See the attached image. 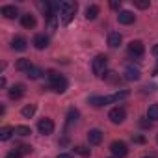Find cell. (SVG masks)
Instances as JSON below:
<instances>
[{
    "label": "cell",
    "mask_w": 158,
    "mask_h": 158,
    "mask_svg": "<svg viewBox=\"0 0 158 158\" xmlns=\"http://www.w3.org/2000/svg\"><path fill=\"white\" fill-rule=\"evenodd\" d=\"M128 97V91L127 89H121L114 95H93L89 97V104L95 106V108H101V106H106V104H112V102H117L121 99H127Z\"/></svg>",
    "instance_id": "6da1fadb"
},
{
    "label": "cell",
    "mask_w": 158,
    "mask_h": 158,
    "mask_svg": "<svg viewBox=\"0 0 158 158\" xmlns=\"http://www.w3.org/2000/svg\"><path fill=\"white\" fill-rule=\"evenodd\" d=\"M47 78H48V84H50L52 91H56V93H63V91L67 89V80H65V76H61L58 71L48 69V71H47Z\"/></svg>",
    "instance_id": "7a4b0ae2"
},
{
    "label": "cell",
    "mask_w": 158,
    "mask_h": 158,
    "mask_svg": "<svg viewBox=\"0 0 158 158\" xmlns=\"http://www.w3.org/2000/svg\"><path fill=\"white\" fill-rule=\"evenodd\" d=\"M58 11H60V19L63 24H69L74 17V11H76V4L73 2H58Z\"/></svg>",
    "instance_id": "3957f363"
},
{
    "label": "cell",
    "mask_w": 158,
    "mask_h": 158,
    "mask_svg": "<svg viewBox=\"0 0 158 158\" xmlns=\"http://www.w3.org/2000/svg\"><path fill=\"white\" fill-rule=\"evenodd\" d=\"M106 67H108V58L104 54H99L91 60V71L95 76H102L106 73Z\"/></svg>",
    "instance_id": "277c9868"
},
{
    "label": "cell",
    "mask_w": 158,
    "mask_h": 158,
    "mask_svg": "<svg viewBox=\"0 0 158 158\" xmlns=\"http://www.w3.org/2000/svg\"><path fill=\"white\" fill-rule=\"evenodd\" d=\"M110 151H112V154H114L115 158H123V156L128 154V147H127V143H125V141H119V139L112 141Z\"/></svg>",
    "instance_id": "5b68a950"
},
{
    "label": "cell",
    "mask_w": 158,
    "mask_h": 158,
    "mask_svg": "<svg viewBox=\"0 0 158 158\" xmlns=\"http://www.w3.org/2000/svg\"><path fill=\"white\" fill-rule=\"evenodd\" d=\"M108 117H110V121H112L114 125H121V123L127 119V112H125V108L117 106V108H112V110H110Z\"/></svg>",
    "instance_id": "8992f818"
},
{
    "label": "cell",
    "mask_w": 158,
    "mask_h": 158,
    "mask_svg": "<svg viewBox=\"0 0 158 158\" xmlns=\"http://www.w3.org/2000/svg\"><path fill=\"white\" fill-rule=\"evenodd\" d=\"M37 130H39L43 136L52 134V132H54V121H52V119H48V117L39 119V123H37Z\"/></svg>",
    "instance_id": "52a82bcc"
},
{
    "label": "cell",
    "mask_w": 158,
    "mask_h": 158,
    "mask_svg": "<svg viewBox=\"0 0 158 158\" xmlns=\"http://www.w3.org/2000/svg\"><path fill=\"white\" fill-rule=\"evenodd\" d=\"M128 54L134 56V58H141L145 54V47L141 41H130L128 43Z\"/></svg>",
    "instance_id": "ba28073f"
},
{
    "label": "cell",
    "mask_w": 158,
    "mask_h": 158,
    "mask_svg": "<svg viewBox=\"0 0 158 158\" xmlns=\"http://www.w3.org/2000/svg\"><path fill=\"white\" fill-rule=\"evenodd\" d=\"M24 91H26L24 84H15V86H11V89H10V99H11V101H19V99L24 95Z\"/></svg>",
    "instance_id": "9c48e42d"
},
{
    "label": "cell",
    "mask_w": 158,
    "mask_h": 158,
    "mask_svg": "<svg viewBox=\"0 0 158 158\" xmlns=\"http://www.w3.org/2000/svg\"><path fill=\"white\" fill-rule=\"evenodd\" d=\"M139 76H141V73H139V69L138 67H134V65H127V69H125V78L127 80H139Z\"/></svg>",
    "instance_id": "30bf717a"
},
{
    "label": "cell",
    "mask_w": 158,
    "mask_h": 158,
    "mask_svg": "<svg viewBox=\"0 0 158 158\" xmlns=\"http://www.w3.org/2000/svg\"><path fill=\"white\" fill-rule=\"evenodd\" d=\"M117 21L121 23V24H132L134 21H136V15L132 13V11H119L117 13Z\"/></svg>",
    "instance_id": "8fae6325"
},
{
    "label": "cell",
    "mask_w": 158,
    "mask_h": 158,
    "mask_svg": "<svg viewBox=\"0 0 158 158\" xmlns=\"http://www.w3.org/2000/svg\"><path fill=\"white\" fill-rule=\"evenodd\" d=\"M11 48H13V50L23 52V50H26V48H28V41H26L24 37L17 35V37H13V39H11Z\"/></svg>",
    "instance_id": "7c38bea8"
},
{
    "label": "cell",
    "mask_w": 158,
    "mask_h": 158,
    "mask_svg": "<svg viewBox=\"0 0 158 158\" xmlns=\"http://www.w3.org/2000/svg\"><path fill=\"white\" fill-rule=\"evenodd\" d=\"M88 141H89V145H99L102 141V132L99 128H91L88 132Z\"/></svg>",
    "instance_id": "4fadbf2b"
},
{
    "label": "cell",
    "mask_w": 158,
    "mask_h": 158,
    "mask_svg": "<svg viewBox=\"0 0 158 158\" xmlns=\"http://www.w3.org/2000/svg\"><path fill=\"white\" fill-rule=\"evenodd\" d=\"M34 47H35L37 50L47 48V47H48V37H47L45 34H37V35L34 37Z\"/></svg>",
    "instance_id": "5bb4252c"
},
{
    "label": "cell",
    "mask_w": 158,
    "mask_h": 158,
    "mask_svg": "<svg viewBox=\"0 0 158 158\" xmlns=\"http://www.w3.org/2000/svg\"><path fill=\"white\" fill-rule=\"evenodd\" d=\"M121 41H123V35L119 32H110V35H108V47L117 48L121 45Z\"/></svg>",
    "instance_id": "9a60e30c"
},
{
    "label": "cell",
    "mask_w": 158,
    "mask_h": 158,
    "mask_svg": "<svg viewBox=\"0 0 158 158\" xmlns=\"http://www.w3.org/2000/svg\"><path fill=\"white\" fill-rule=\"evenodd\" d=\"M0 13H2L6 19H15L19 15V10L15 6H2V8H0Z\"/></svg>",
    "instance_id": "2e32d148"
},
{
    "label": "cell",
    "mask_w": 158,
    "mask_h": 158,
    "mask_svg": "<svg viewBox=\"0 0 158 158\" xmlns=\"http://www.w3.org/2000/svg\"><path fill=\"white\" fill-rule=\"evenodd\" d=\"M99 11H101L99 6H95V4L88 6V8H86V19H88V21H95L97 15H99Z\"/></svg>",
    "instance_id": "e0dca14e"
},
{
    "label": "cell",
    "mask_w": 158,
    "mask_h": 158,
    "mask_svg": "<svg viewBox=\"0 0 158 158\" xmlns=\"http://www.w3.org/2000/svg\"><path fill=\"white\" fill-rule=\"evenodd\" d=\"M21 24H23L24 28H34V26H35V17L30 15V13H26V15L21 17Z\"/></svg>",
    "instance_id": "ac0fdd59"
},
{
    "label": "cell",
    "mask_w": 158,
    "mask_h": 158,
    "mask_svg": "<svg viewBox=\"0 0 158 158\" xmlns=\"http://www.w3.org/2000/svg\"><path fill=\"white\" fill-rule=\"evenodd\" d=\"M34 65L30 63V60H26V58H21L17 63H15V69L17 71H24V73H28V69H32Z\"/></svg>",
    "instance_id": "d6986e66"
},
{
    "label": "cell",
    "mask_w": 158,
    "mask_h": 158,
    "mask_svg": "<svg viewBox=\"0 0 158 158\" xmlns=\"http://www.w3.org/2000/svg\"><path fill=\"white\" fill-rule=\"evenodd\" d=\"M11 134H15V128H11V127H2L0 128V139L2 141H8L11 138Z\"/></svg>",
    "instance_id": "ffe728a7"
},
{
    "label": "cell",
    "mask_w": 158,
    "mask_h": 158,
    "mask_svg": "<svg viewBox=\"0 0 158 158\" xmlns=\"http://www.w3.org/2000/svg\"><path fill=\"white\" fill-rule=\"evenodd\" d=\"M41 74H43V71H41L39 67H32V69H28V73H26V76L30 78V80H39Z\"/></svg>",
    "instance_id": "44dd1931"
},
{
    "label": "cell",
    "mask_w": 158,
    "mask_h": 158,
    "mask_svg": "<svg viewBox=\"0 0 158 158\" xmlns=\"http://www.w3.org/2000/svg\"><path fill=\"white\" fill-rule=\"evenodd\" d=\"M147 119L151 121H158V104H151L147 110Z\"/></svg>",
    "instance_id": "7402d4cb"
},
{
    "label": "cell",
    "mask_w": 158,
    "mask_h": 158,
    "mask_svg": "<svg viewBox=\"0 0 158 158\" xmlns=\"http://www.w3.org/2000/svg\"><path fill=\"white\" fill-rule=\"evenodd\" d=\"M15 134H17V136H21V138H26V136H30V134H32V128H30V127L21 125V127H15Z\"/></svg>",
    "instance_id": "603a6c76"
},
{
    "label": "cell",
    "mask_w": 158,
    "mask_h": 158,
    "mask_svg": "<svg viewBox=\"0 0 158 158\" xmlns=\"http://www.w3.org/2000/svg\"><path fill=\"white\" fill-rule=\"evenodd\" d=\"M21 114H23V117L30 119V117L35 114V104H28V106H24V108L21 110Z\"/></svg>",
    "instance_id": "cb8c5ba5"
},
{
    "label": "cell",
    "mask_w": 158,
    "mask_h": 158,
    "mask_svg": "<svg viewBox=\"0 0 158 158\" xmlns=\"http://www.w3.org/2000/svg\"><path fill=\"white\" fill-rule=\"evenodd\" d=\"M78 115H80V114H78V110H74V108H71L69 112H67V125H73L76 119H78Z\"/></svg>",
    "instance_id": "d4e9b609"
},
{
    "label": "cell",
    "mask_w": 158,
    "mask_h": 158,
    "mask_svg": "<svg viewBox=\"0 0 158 158\" xmlns=\"http://www.w3.org/2000/svg\"><path fill=\"white\" fill-rule=\"evenodd\" d=\"M47 24H48V30L50 32H54L56 30V26H58V15H50V17H47Z\"/></svg>",
    "instance_id": "484cf974"
},
{
    "label": "cell",
    "mask_w": 158,
    "mask_h": 158,
    "mask_svg": "<svg viewBox=\"0 0 158 158\" xmlns=\"http://www.w3.org/2000/svg\"><path fill=\"white\" fill-rule=\"evenodd\" d=\"M74 152L80 154V156H84V158H88V156L91 154V151H89L88 147H84V145H76V147H74Z\"/></svg>",
    "instance_id": "4316f807"
},
{
    "label": "cell",
    "mask_w": 158,
    "mask_h": 158,
    "mask_svg": "<svg viewBox=\"0 0 158 158\" xmlns=\"http://www.w3.org/2000/svg\"><path fill=\"white\" fill-rule=\"evenodd\" d=\"M104 78H106L108 82H117L119 80V74L114 73V71H108V73H104Z\"/></svg>",
    "instance_id": "83f0119b"
},
{
    "label": "cell",
    "mask_w": 158,
    "mask_h": 158,
    "mask_svg": "<svg viewBox=\"0 0 158 158\" xmlns=\"http://www.w3.org/2000/svg\"><path fill=\"white\" fill-rule=\"evenodd\" d=\"M134 4H136V8H139V10H147V8L151 6L149 0H134Z\"/></svg>",
    "instance_id": "f1b7e54d"
},
{
    "label": "cell",
    "mask_w": 158,
    "mask_h": 158,
    "mask_svg": "<svg viewBox=\"0 0 158 158\" xmlns=\"http://www.w3.org/2000/svg\"><path fill=\"white\" fill-rule=\"evenodd\" d=\"M17 151H19L21 154H28V152H32V147H30V145H21Z\"/></svg>",
    "instance_id": "f546056e"
},
{
    "label": "cell",
    "mask_w": 158,
    "mask_h": 158,
    "mask_svg": "<svg viewBox=\"0 0 158 158\" xmlns=\"http://www.w3.org/2000/svg\"><path fill=\"white\" fill-rule=\"evenodd\" d=\"M6 158H23V154H21V152L15 149V151H10V152L6 154Z\"/></svg>",
    "instance_id": "4dcf8cb0"
},
{
    "label": "cell",
    "mask_w": 158,
    "mask_h": 158,
    "mask_svg": "<svg viewBox=\"0 0 158 158\" xmlns=\"http://www.w3.org/2000/svg\"><path fill=\"white\" fill-rule=\"evenodd\" d=\"M110 8H112V10H119V8H121V2H117V0H112V2H110Z\"/></svg>",
    "instance_id": "1f68e13d"
},
{
    "label": "cell",
    "mask_w": 158,
    "mask_h": 158,
    "mask_svg": "<svg viewBox=\"0 0 158 158\" xmlns=\"http://www.w3.org/2000/svg\"><path fill=\"white\" fill-rule=\"evenodd\" d=\"M134 141H136V143H145V138H143V136H136Z\"/></svg>",
    "instance_id": "d6a6232c"
},
{
    "label": "cell",
    "mask_w": 158,
    "mask_h": 158,
    "mask_svg": "<svg viewBox=\"0 0 158 158\" xmlns=\"http://www.w3.org/2000/svg\"><path fill=\"white\" fill-rule=\"evenodd\" d=\"M151 52H152V56H156V58H158V45H154V47H152V50H151Z\"/></svg>",
    "instance_id": "836d02e7"
},
{
    "label": "cell",
    "mask_w": 158,
    "mask_h": 158,
    "mask_svg": "<svg viewBox=\"0 0 158 158\" xmlns=\"http://www.w3.org/2000/svg\"><path fill=\"white\" fill-rule=\"evenodd\" d=\"M58 158H73V154H65V152H61V154H58Z\"/></svg>",
    "instance_id": "e575fe53"
},
{
    "label": "cell",
    "mask_w": 158,
    "mask_h": 158,
    "mask_svg": "<svg viewBox=\"0 0 158 158\" xmlns=\"http://www.w3.org/2000/svg\"><path fill=\"white\" fill-rule=\"evenodd\" d=\"M141 158H154V156H141Z\"/></svg>",
    "instance_id": "d590c367"
},
{
    "label": "cell",
    "mask_w": 158,
    "mask_h": 158,
    "mask_svg": "<svg viewBox=\"0 0 158 158\" xmlns=\"http://www.w3.org/2000/svg\"><path fill=\"white\" fill-rule=\"evenodd\" d=\"M156 141H158V134H156Z\"/></svg>",
    "instance_id": "8d00e7d4"
},
{
    "label": "cell",
    "mask_w": 158,
    "mask_h": 158,
    "mask_svg": "<svg viewBox=\"0 0 158 158\" xmlns=\"http://www.w3.org/2000/svg\"><path fill=\"white\" fill-rule=\"evenodd\" d=\"M112 158H115V156H112Z\"/></svg>",
    "instance_id": "74e56055"
}]
</instances>
